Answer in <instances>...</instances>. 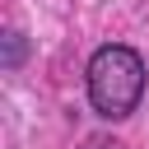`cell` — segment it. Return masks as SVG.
Returning <instances> with one entry per match:
<instances>
[{
    "mask_svg": "<svg viewBox=\"0 0 149 149\" xmlns=\"http://www.w3.org/2000/svg\"><path fill=\"white\" fill-rule=\"evenodd\" d=\"M144 98V61L135 47H121V42H107L88 56V102L98 116L107 121H121L140 107Z\"/></svg>",
    "mask_w": 149,
    "mask_h": 149,
    "instance_id": "1",
    "label": "cell"
},
{
    "mask_svg": "<svg viewBox=\"0 0 149 149\" xmlns=\"http://www.w3.org/2000/svg\"><path fill=\"white\" fill-rule=\"evenodd\" d=\"M5 47H9V51H5V65L14 70V65L23 61V33H5Z\"/></svg>",
    "mask_w": 149,
    "mask_h": 149,
    "instance_id": "2",
    "label": "cell"
},
{
    "mask_svg": "<svg viewBox=\"0 0 149 149\" xmlns=\"http://www.w3.org/2000/svg\"><path fill=\"white\" fill-rule=\"evenodd\" d=\"M79 149H126V144H121V140H112V135H88Z\"/></svg>",
    "mask_w": 149,
    "mask_h": 149,
    "instance_id": "3",
    "label": "cell"
}]
</instances>
